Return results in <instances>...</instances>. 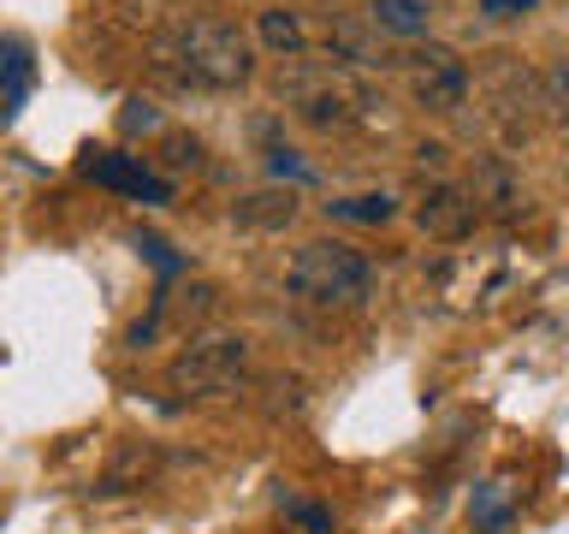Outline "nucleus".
<instances>
[{
    "label": "nucleus",
    "instance_id": "obj_11",
    "mask_svg": "<svg viewBox=\"0 0 569 534\" xmlns=\"http://www.w3.org/2000/svg\"><path fill=\"white\" fill-rule=\"evenodd\" d=\"M469 190H475L480 214H498V220H516V214H522V202H528L505 155H480V160H475V185H469Z\"/></svg>",
    "mask_w": 569,
    "mask_h": 534
},
{
    "label": "nucleus",
    "instance_id": "obj_17",
    "mask_svg": "<svg viewBox=\"0 0 569 534\" xmlns=\"http://www.w3.org/2000/svg\"><path fill=\"white\" fill-rule=\"evenodd\" d=\"M510 493H505V481H487V487H475L469 498V516H475V528L480 534H505L510 528Z\"/></svg>",
    "mask_w": 569,
    "mask_h": 534
},
{
    "label": "nucleus",
    "instance_id": "obj_15",
    "mask_svg": "<svg viewBox=\"0 0 569 534\" xmlns=\"http://www.w3.org/2000/svg\"><path fill=\"white\" fill-rule=\"evenodd\" d=\"M332 220H350V226H386L391 214H398V202H391L386 190H362V196H338V202H327Z\"/></svg>",
    "mask_w": 569,
    "mask_h": 534
},
{
    "label": "nucleus",
    "instance_id": "obj_24",
    "mask_svg": "<svg viewBox=\"0 0 569 534\" xmlns=\"http://www.w3.org/2000/svg\"><path fill=\"white\" fill-rule=\"evenodd\" d=\"M267 534H297V528H267Z\"/></svg>",
    "mask_w": 569,
    "mask_h": 534
},
{
    "label": "nucleus",
    "instance_id": "obj_20",
    "mask_svg": "<svg viewBox=\"0 0 569 534\" xmlns=\"http://www.w3.org/2000/svg\"><path fill=\"white\" fill-rule=\"evenodd\" d=\"M119 131L124 137H167V113H160L149 96H131L119 107Z\"/></svg>",
    "mask_w": 569,
    "mask_h": 534
},
{
    "label": "nucleus",
    "instance_id": "obj_2",
    "mask_svg": "<svg viewBox=\"0 0 569 534\" xmlns=\"http://www.w3.org/2000/svg\"><path fill=\"white\" fill-rule=\"evenodd\" d=\"M279 96H284V107L309 125V131H320V137H332V131H356L373 107H386L380 101V89H373L362 71H350V66H302V60H291L279 71Z\"/></svg>",
    "mask_w": 569,
    "mask_h": 534
},
{
    "label": "nucleus",
    "instance_id": "obj_3",
    "mask_svg": "<svg viewBox=\"0 0 569 534\" xmlns=\"http://www.w3.org/2000/svg\"><path fill=\"white\" fill-rule=\"evenodd\" d=\"M373 285H380L373 256L345 238H309L284 267V291L309 309H362Z\"/></svg>",
    "mask_w": 569,
    "mask_h": 534
},
{
    "label": "nucleus",
    "instance_id": "obj_13",
    "mask_svg": "<svg viewBox=\"0 0 569 534\" xmlns=\"http://www.w3.org/2000/svg\"><path fill=\"white\" fill-rule=\"evenodd\" d=\"M368 24L380 30V36H391V42H409V36H427L433 7H427V0H373Z\"/></svg>",
    "mask_w": 569,
    "mask_h": 534
},
{
    "label": "nucleus",
    "instance_id": "obj_23",
    "mask_svg": "<svg viewBox=\"0 0 569 534\" xmlns=\"http://www.w3.org/2000/svg\"><path fill=\"white\" fill-rule=\"evenodd\" d=\"M533 7H540V0H480V12H487V18H528Z\"/></svg>",
    "mask_w": 569,
    "mask_h": 534
},
{
    "label": "nucleus",
    "instance_id": "obj_16",
    "mask_svg": "<svg viewBox=\"0 0 569 534\" xmlns=\"http://www.w3.org/2000/svg\"><path fill=\"white\" fill-rule=\"evenodd\" d=\"M202 137H190V131H167L160 137V149H154V172H167V178H178V172H196L202 167Z\"/></svg>",
    "mask_w": 569,
    "mask_h": 534
},
{
    "label": "nucleus",
    "instance_id": "obj_12",
    "mask_svg": "<svg viewBox=\"0 0 569 534\" xmlns=\"http://www.w3.org/2000/svg\"><path fill=\"white\" fill-rule=\"evenodd\" d=\"M297 214H302V202H297V190H249V196H238L231 202V226L238 231H284V226H297Z\"/></svg>",
    "mask_w": 569,
    "mask_h": 534
},
{
    "label": "nucleus",
    "instance_id": "obj_9",
    "mask_svg": "<svg viewBox=\"0 0 569 534\" xmlns=\"http://www.w3.org/2000/svg\"><path fill=\"white\" fill-rule=\"evenodd\" d=\"M416 226L427 231V238H439V244L469 238V231L480 226V202H475V190H469V185H451V178L427 185V190H421V202H416Z\"/></svg>",
    "mask_w": 569,
    "mask_h": 534
},
{
    "label": "nucleus",
    "instance_id": "obj_5",
    "mask_svg": "<svg viewBox=\"0 0 569 534\" xmlns=\"http://www.w3.org/2000/svg\"><path fill=\"white\" fill-rule=\"evenodd\" d=\"M487 119H492L498 142H510V149L533 142V131L546 125L540 71H528L516 53H492V66H487Z\"/></svg>",
    "mask_w": 569,
    "mask_h": 534
},
{
    "label": "nucleus",
    "instance_id": "obj_6",
    "mask_svg": "<svg viewBox=\"0 0 569 534\" xmlns=\"http://www.w3.org/2000/svg\"><path fill=\"white\" fill-rule=\"evenodd\" d=\"M403 71H409V96H416L421 113H457L475 89L469 66H462L451 48H409Z\"/></svg>",
    "mask_w": 569,
    "mask_h": 534
},
{
    "label": "nucleus",
    "instance_id": "obj_22",
    "mask_svg": "<svg viewBox=\"0 0 569 534\" xmlns=\"http://www.w3.org/2000/svg\"><path fill=\"white\" fill-rule=\"evenodd\" d=\"M213 303H220V291H213V285H190L184 303H178V320H184V327H196L202 315H213Z\"/></svg>",
    "mask_w": 569,
    "mask_h": 534
},
{
    "label": "nucleus",
    "instance_id": "obj_4",
    "mask_svg": "<svg viewBox=\"0 0 569 534\" xmlns=\"http://www.w3.org/2000/svg\"><path fill=\"white\" fill-rule=\"evenodd\" d=\"M249 368H256V345L243 333H196L167 363V386L178 398H196V404L231 398V392L249 386Z\"/></svg>",
    "mask_w": 569,
    "mask_h": 534
},
{
    "label": "nucleus",
    "instance_id": "obj_10",
    "mask_svg": "<svg viewBox=\"0 0 569 534\" xmlns=\"http://www.w3.org/2000/svg\"><path fill=\"white\" fill-rule=\"evenodd\" d=\"M160 475V452L149 439H119L113 452H107V463H101V475H96V498H124V493H142L149 481Z\"/></svg>",
    "mask_w": 569,
    "mask_h": 534
},
{
    "label": "nucleus",
    "instance_id": "obj_21",
    "mask_svg": "<svg viewBox=\"0 0 569 534\" xmlns=\"http://www.w3.org/2000/svg\"><path fill=\"white\" fill-rule=\"evenodd\" d=\"M0 78H7V119L24 107V89H30V60L18 42H0Z\"/></svg>",
    "mask_w": 569,
    "mask_h": 534
},
{
    "label": "nucleus",
    "instance_id": "obj_19",
    "mask_svg": "<svg viewBox=\"0 0 569 534\" xmlns=\"http://www.w3.org/2000/svg\"><path fill=\"white\" fill-rule=\"evenodd\" d=\"M540 96H546V119H551V125H569V53L546 60V71H540Z\"/></svg>",
    "mask_w": 569,
    "mask_h": 534
},
{
    "label": "nucleus",
    "instance_id": "obj_1",
    "mask_svg": "<svg viewBox=\"0 0 569 534\" xmlns=\"http://www.w3.org/2000/svg\"><path fill=\"white\" fill-rule=\"evenodd\" d=\"M149 71L178 96H226L256 78V48L226 18H172L149 42Z\"/></svg>",
    "mask_w": 569,
    "mask_h": 534
},
{
    "label": "nucleus",
    "instance_id": "obj_7",
    "mask_svg": "<svg viewBox=\"0 0 569 534\" xmlns=\"http://www.w3.org/2000/svg\"><path fill=\"white\" fill-rule=\"evenodd\" d=\"M78 172L89 178V185H101V190L131 196V202H149V208H167V202H172V178L154 172L142 155H124V149H83Z\"/></svg>",
    "mask_w": 569,
    "mask_h": 534
},
{
    "label": "nucleus",
    "instance_id": "obj_14",
    "mask_svg": "<svg viewBox=\"0 0 569 534\" xmlns=\"http://www.w3.org/2000/svg\"><path fill=\"white\" fill-rule=\"evenodd\" d=\"M256 36L267 53H279V60H302V48H309V30H302V18L291 7H267L256 18Z\"/></svg>",
    "mask_w": 569,
    "mask_h": 534
},
{
    "label": "nucleus",
    "instance_id": "obj_8",
    "mask_svg": "<svg viewBox=\"0 0 569 534\" xmlns=\"http://www.w3.org/2000/svg\"><path fill=\"white\" fill-rule=\"evenodd\" d=\"M327 60L350 66V71H386V66H403V53L391 48V36H380L362 12H327Z\"/></svg>",
    "mask_w": 569,
    "mask_h": 534
},
{
    "label": "nucleus",
    "instance_id": "obj_18",
    "mask_svg": "<svg viewBox=\"0 0 569 534\" xmlns=\"http://www.w3.org/2000/svg\"><path fill=\"white\" fill-rule=\"evenodd\" d=\"M279 511H284V528H297V534H332L338 528V516L327 505H315L302 493H284V487H279Z\"/></svg>",
    "mask_w": 569,
    "mask_h": 534
}]
</instances>
